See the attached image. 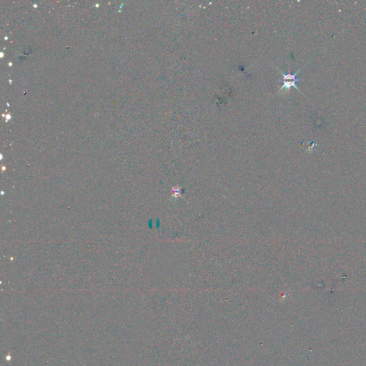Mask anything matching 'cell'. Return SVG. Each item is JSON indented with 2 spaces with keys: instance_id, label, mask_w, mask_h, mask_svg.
Returning <instances> with one entry per match:
<instances>
[{
  "instance_id": "6da1fadb",
  "label": "cell",
  "mask_w": 366,
  "mask_h": 366,
  "mask_svg": "<svg viewBox=\"0 0 366 366\" xmlns=\"http://www.w3.org/2000/svg\"><path fill=\"white\" fill-rule=\"evenodd\" d=\"M277 69L281 72V74L283 76V80H279L280 82H283V84L282 86H281V88H280L278 93L282 92L283 90H285V91H286V90H290V89L292 87L297 89L299 92H300L301 93H302L300 89L296 86V83H297V82L302 80V79L296 78V76H297L299 72H300V69H299V70L296 71V72L293 74L290 73V70H289L288 73L286 74L285 73V72L280 70L279 69Z\"/></svg>"
}]
</instances>
